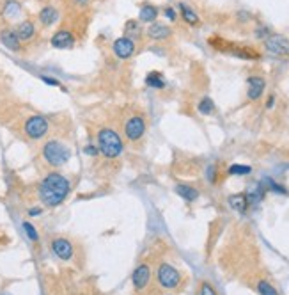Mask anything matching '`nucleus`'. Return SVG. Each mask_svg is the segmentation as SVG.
<instances>
[{
    "label": "nucleus",
    "mask_w": 289,
    "mask_h": 295,
    "mask_svg": "<svg viewBox=\"0 0 289 295\" xmlns=\"http://www.w3.org/2000/svg\"><path fill=\"white\" fill-rule=\"evenodd\" d=\"M43 158L46 164H50L52 167H60V165L68 164L71 158V150L64 144L62 141L52 139L43 146Z\"/></svg>",
    "instance_id": "7ed1b4c3"
},
{
    "label": "nucleus",
    "mask_w": 289,
    "mask_h": 295,
    "mask_svg": "<svg viewBox=\"0 0 289 295\" xmlns=\"http://www.w3.org/2000/svg\"><path fill=\"white\" fill-rule=\"evenodd\" d=\"M197 110H199V114H202V116H211V114L215 112V102H213L209 96H204V98L197 103Z\"/></svg>",
    "instance_id": "393cba45"
},
{
    "label": "nucleus",
    "mask_w": 289,
    "mask_h": 295,
    "mask_svg": "<svg viewBox=\"0 0 289 295\" xmlns=\"http://www.w3.org/2000/svg\"><path fill=\"white\" fill-rule=\"evenodd\" d=\"M21 226H23V231L27 233V237H28V239H30L32 242H38V240H39L38 229H36L34 226L30 224V222H23V224H21Z\"/></svg>",
    "instance_id": "c85d7f7f"
},
{
    "label": "nucleus",
    "mask_w": 289,
    "mask_h": 295,
    "mask_svg": "<svg viewBox=\"0 0 289 295\" xmlns=\"http://www.w3.org/2000/svg\"><path fill=\"white\" fill-rule=\"evenodd\" d=\"M275 107V95H270L266 100V109H273Z\"/></svg>",
    "instance_id": "e433bc0d"
},
{
    "label": "nucleus",
    "mask_w": 289,
    "mask_h": 295,
    "mask_svg": "<svg viewBox=\"0 0 289 295\" xmlns=\"http://www.w3.org/2000/svg\"><path fill=\"white\" fill-rule=\"evenodd\" d=\"M265 194H266V189L263 185H255L254 189H250L248 192H245L247 201H248V206H254V204L261 203V201L265 199Z\"/></svg>",
    "instance_id": "5701e85b"
},
{
    "label": "nucleus",
    "mask_w": 289,
    "mask_h": 295,
    "mask_svg": "<svg viewBox=\"0 0 289 295\" xmlns=\"http://www.w3.org/2000/svg\"><path fill=\"white\" fill-rule=\"evenodd\" d=\"M133 286L135 290H144L151 281V269L147 263H140L139 267L133 271Z\"/></svg>",
    "instance_id": "4468645a"
},
{
    "label": "nucleus",
    "mask_w": 289,
    "mask_h": 295,
    "mask_svg": "<svg viewBox=\"0 0 289 295\" xmlns=\"http://www.w3.org/2000/svg\"><path fill=\"white\" fill-rule=\"evenodd\" d=\"M20 13H21V7H20V4H18L16 0H7V2L4 4V16L9 18V20L16 18Z\"/></svg>",
    "instance_id": "a878e982"
},
{
    "label": "nucleus",
    "mask_w": 289,
    "mask_h": 295,
    "mask_svg": "<svg viewBox=\"0 0 289 295\" xmlns=\"http://www.w3.org/2000/svg\"><path fill=\"white\" fill-rule=\"evenodd\" d=\"M146 85L153 89H164L165 87V78L162 71H149L146 77Z\"/></svg>",
    "instance_id": "b1692460"
},
{
    "label": "nucleus",
    "mask_w": 289,
    "mask_h": 295,
    "mask_svg": "<svg viewBox=\"0 0 289 295\" xmlns=\"http://www.w3.org/2000/svg\"><path fill=\"white\" fill-rule=\"evenodd\" d=\"M98 148H100V153L103 155L108 160H114L119 158L124 151V142H122L121 135L110 127H103L98 130Z\"/></svg>",
    "instance_id": "f03ea898"
},
{
    "label": "nucleus",
    "mask_w": 289,
    "mask_h": 295,
    "mask_svg": "<svg viewBox=\"0 0 289 295\" xmlns=\"http://www.w3.org/2000/svg\"><path fill=\"white\" fill-rule=\"evenodd\" d=\"M38 20L43 27H52V25L59 20V11H57L53 6H45V7H41V11H39Z\"/></svg>",
    "instance_id": "f3484780"
},
{
    "label": "nucleus",
    "mask_w": 289,
    "mask_h": 295,
    "mask_svg": "<svg viewBox=\"0 0 289 295\" xmlns=\"http://www.w3.org/2000/svg\"><path fill=\"white\" fill-rule=\"evenodd\" d=\"M179 6V11H181V18L185 20V23L192 25V27H197V25H201V18H199V14L195 13L192 7L188 6V4L181 2L178 4Z\"/></svg>",
    "instance_id": "aec40b11"
},
{
    "label": "nucleus",
    "mask_w": 289,
    "mask_h": 295,
    "mask_svg": "<svg viewBox=\"0 0 289 295\" xmlns=\"http://www.w3.org/2000/svg\"><path fill=\"white\" fill-rule=\"evenodd\" d=\"M258 292L259 295H279L275 286H273L272 283L265 281V279H261V281L258 283Z\"/></svg>",
    "instance_id": "cd10ccee"
},
{
    "label": "nucleus",
    "mask_w": 289,
    "mask_h": 295,
    "mask_svg": "<svg viewBox=\"0 0 289 295\" xmlns=\"http://www.w3.org/2000/svg\"><path fill=\"white\" fill-rule=\"evenodd\" d=\"M266 91V80L261 75H250L247 78V98L258 102Z\"/></svg>",
    "instance_id": "9d476101"
},
{
    "label": "nucleus",
    "mask_w": 289,
    "mask_h": 295,
    "mask_svg": "<svg viewBox=\"0 0 289 295\" xmlns=\"http://www.w3.org/2000/svg\"><path fill=\"white\" fill-rule=\"evenodd\" d=\"M252 172V167L250 165H245V164H233L229 165L227 169V174L229 176H247Z\"/></svg>",
    "instance_id": "bb28decb"
},
{
    "label": "nucleus",
    "mask_w": 289,
    "mask_h": 295,
    "mask_svg": "<svg viewBox=\"0 0 289 295\" xmlns=\"http://www.w3.org/2000/svg\"><path fill=\"white\" fill-rule=\"evenodd\" d=\"M265 183H266V187H268L270 190H273V192H277V194H284V196H287V189H286V187L279 185V183H275V182H273V180L266 178V180H265Z\"/></svg>",
    "instance_id": "c756f323"
},
{
    "label": "nucleus",
    "mask_w": 289,
    "mask_h": 295,
    "mask_svg": "<svg viewBox=\"0 0 289 295\" xmlns=\"http://www.w3.org/2000/svg\"><path fill=\"white\" fill-rule=\"evenodd\" d=\"M50 43H52V46L57 50H71L75 46V36H73V32L68 31V28H60V31H57L55 34L52 36Z\"/></svg>",
    "instance_id": "9b49d317"
},
{
    "label": "nucleus",
    "mask_w": 289,
    "mask_h": 295,
    "mask_svg": "<svg viewBox=\"0 0 289 295\" xmlns=\"http://www.w3.org/2000/svg\"><path fill=\"white\" fill-rule=\"evenodd\" d=\"M14 31H16L20 41H30V39H34V36H36V25L32 20H23L16 25Z\"/></svg>",
    "instance_id": "a211bd4d"
},
{
    "label": "nucleus",
    "mask_w": 289,
    "mask_h": 295,
    "mask_svg": "<svg viewBox=\"0 0 289 295\" xmlns=\"http://www.w3.org/2000/svg\"><path fill=\"white\" fill-rule=\"evenodd\" d=\"M160 16V9L153 4H142L140 6V13H139V21L140 23H154Z\"/></svg>",
    "instance_id": "dca6fc26"
},
{
    "label": "nucleus",
    "mask_w": 289,
    "mask_h": 295,
    "mask_svg": "<svg viewBox=\"0 0 289 295\" xmlns=\"http://www.w3.org/2000/svg\"><path fill=\"white\" fill-rule=\"evenodd\" d=\"M39 214H41V208H30V210H28V215H30V217L39 215Z\"/></svg>",
    "instance_id": "58836bf2"
},
{
    "label": "nucleus",
    "mask_w": 289,
    "mask_h": 295,
    "mask_svg": "<svg viewBox=\"0 0 289 295\" xmlns=\"http://www.w3.org/2000/svg\"><path fill=\"white\" fill-rule=\"evenodd\" d=\"M52 251L55 253V256L60 258L62 261H68V260L73 258V244H71L68 239H62V237H59V239L53 240Z\"/></svg>",
    "instance_id": "ddd939ff"
},
{
    "label": "nucleus",
    "mask_w": 289,
    "mask_h": 295,
    "mask_svg": "<svg viewBox=\"0 0 289 295\" xmlns=\"http://www.w3.org/2000/svg\"><path fill=\"white\" fill-rule=\"evenodd\" d=\"M71 192V182L64 174L57 171H52L41 180L38 187L39 199L43 204L50 208H55L66 201V197Z\"/></svg>",
    "instance_id": "f257e3e1"
},
{
    "label": "nucleus",
    "mask_w": 289,
    "mask_h": 295,
    "mask_svg": "<svg viewBox=\"0 0 289 295\" xmlns=\"http://www.w3.org/2000/svg\"><path fill=\"white\" fill-rule=\"evenodd\" d=\"M254 36H255V38H258V39H263V41H265V39L270 36V28L266 27V25H259V27L254 31Z\"/></svg>",
    "instance_id": "7c9ffc66"
},
{
    "label": "nucleus",
    "mask_w": 289,
    "mask_h": 295,
    "mask_svg": "<svg viewBox=\"0 0 289 295\" xmlns=\"http://www.w3.org/2000/svg\"><path fill=\"white\" fill-rule=\"evenodd\" d=\"M174 190L179 197H183V199L188 201V203H194V201L199 199V190L195 189V187L188 185V183H178V185L174 187Z\"/></svg>",
    "instance_id": "6ab92c4d"
},
{
    "label": "nucleus",
    "mask_w": 289,
    "mask_h": 295,
    "mask_svg": "<svg viewBox=\"0 0 289 295\" xmlns=\"http://www.w3.org/2000/svg\"><path fill=\"white\" fill-rule=\"evenodd\" d=\"M0 295H9V293H6V292H4V293H0Z\"/></svg>",
    "instance_id": "ea45409f"
},
{
    "label": "nucleus",
    "mask_w": 289,
    "mask_h": 295,
    "mask_svg": "<svg viewBox=\"0 0 289 295\" xmlns=\"http://www.w3.org/2000/svg\"><path fill=\"white\" fill-rule=\"evenodd\" d=\"M227 203H229V206L233 208L234 212H238V214H245L248 208V201L245 194H233V196H229Z\"/></svg>",
    "instance_id": "412c9836"
},
{
    "label": "nucleus",
    "mask_w": 289,
    "mask_h": 295,
    "mask_svg": "<svg viewBox=\"0 0 289 295\" xmlns=\"http://www.w3.org/2000/svg\"><path fill=\"white\" fill-rule=\"evenodd\" d=\"M146 36L151 39V41H156V43H162V41H167V39L172 38V28L165 23H151L146 31Z\"/></svg>",
    "instance_id": "f8f14e48"
},
{
    "label": "nucleus",
    "mask_w": 289,
    "mask_h": 295,
    "mask_svg": "<svg viewBox=\"0 0 289 295\" xmlns=\"http://www.w3.org/2000/svg\"><path fill=\"white\" fill-rule=\"evenodd\" d=\"M73 4L77 7H87L91 4V0H73Z\"/></svg>",
    "instance_id": "4c0bfd02"
},
{
    "label": "nucleus",
    "mask_w": 289,
    "mask_h": 295,
    "mask_svg": "<svg viewBox=\"0 0 289 295\" xmlns=\"http://www.w3.org/2000/svg\"><path fill=\"white\" fill-rule=\"evenodd\" d=\"M265 50L272 55L287 57L289 55V39L280 34H270L265 39Z\"/></svg>",
    "instance_id": "0eeeda50"
},
{
    "label": "nucleus",
    "mask_w": 289,
    "mask_h": 295,
    "mask_svg": "<svg viewBox=\"0 0 289 295\" xmlns=\"http://www.w3.org/2000/svg\"><path fill=\"white\" fill-rule=\"evenodd\" d=\"M84 153L87 155V157H98L100 155V148H98V144H92V142H89V144H85L84 148Z\"/></svg>",
    "instance_id": "2f4dec72"
},
{
    "label": "nucleus",
    "mask_w": 289,
    "mask_h": 295,
    "mask_svg": "<svg viewBox=\"0 0 289 295\" xmlns=\"http://www.w3.org/2000/svg\"><path fill=\"white\" fill-rule=\"evenodd\" d=\"M41 80L45 82V84H48V85H53V87H59V85H60V82H59V80H55V78L46 77V75H41Z\"/></svg>",
    "instance_id": "f704fd0d"
},
{
    "label": "nucleus",
    "mask_w": 289,
    "mask_h": 295,
    "mask_svg": "<svg viewBox=\"0 0 289 295\" xmlns=\"http://www.w3.org/2000/svg\"><path fill=\"white\" fill-rule=\"evenodd\" d=\"M206 174H208V180H209V182H215V180H216V167H215V165H209V167H208V172H206Z\"/></svg>",
    "instance_id": "c9c22d12"
},
{
    "label": "nucleus",
    "mask_w": 289,
    "mask_h": 295,
    "mask_svg": "<svg viewBox=\"0 0 289 295\" xmlns=\"http://www.w3.org/2000/svg\"><path fill=\"white\" fill-rule=\"evenodd\" d=\"M124 36L133 41H139L142 38V27H140L139 20H128L124 23Z\"/></svg>",
    "instance_id": "4be33fe9"
},
{
    "label": "nucleus",
    "mask_w": 289,
    "mask_h": 295,
    "mask_svg": "<svg viewBox=\"0 0 289 295\" xmlns=\"http://www.w3.org/2000/svg\"><path fill=\"white\" fill-rule=\"evenodd\" d=\"M135 41L130 38H126V36H121V38H117L114 43H112V53H114L115 57H117L119 61H128L130 57H133V53H135Z\"/></svg>",
    "instance_id": "6e6552de"
},
{
    "label": "nucleus",
    "mask_w": 289,
    "mask_h": 295,
    "mask_svg": "<svg viewBox=\"0 0 289 295\" xmlns=\"http://www.w3.org/2000/svg\"><path fill=\"white\" fill-rule=\"evenodd\" d=\"M201 295H216V292H215V288H213L211 285H208V283H202Z\"/></svg>",
    "instance_id": "72a5a7b5"
},
{
    "label": "nucleus",
    "mask_w": 289,
    "mask_h": 295,
    "mask_svg": "<svg viewBox=\"0 0 289 295\" xmlns=\"http://www.w3.org/2000/svg\"><path fill=\"white\" fill-rule=\"evenodd\" d=\"M164 14H165V18H167L169 21H176V20H178V13H176L174 7H165Z\"/></svg>",
    "instance_id": "473e14b6"
},
{
    "label": "nucleus",
    "mask_w": 289,
    "mask_h": 295,
    "mask_svg": "<svg viewBox=\"0 0 289 295\" xmlns=\"http://www.w3.org/2000/svg\"><path fill=\"white\" fill-rule=\"evenodd\" d=\"M156 279L160 283L162 288H178L179 283H181V274L176 267H172L171 263H160L158 265V271H156Z\"/></svg>",
    "instance_id": "423d86ee"
},
{
    "label": "nucleus",
    "mask_w": 289,
    "mask_h": 295,
    "mask_svg": "<svg viewBox=\"0 0 289 295\" xmlns=\"http://www.w3.org/2000/svg\"><path fill=\"white\" fill-rule=\"evenodd\" d=\"M216 50H222V52H229L236 57H241V59H259V53L254 52L252 48L248 46H238V45H231V43H226V41H220V45H215L211 43Z\"/></svg>",
    "instance_id": "1a4fd4ad"
},
{
    "label": "nucleus",
    "mask_w": 289,
    "mask_h": 295,
    "mask_svg": "<svg viewBox=\"0 0 289 295\" xmlns=\"http://www.w3.org/2000/svg\"><path fill=\"white\" fill-rule=\"evenodd\" d=\"M23 130H25V135H27L28 139H32V141H39V139H43L46 134H48L50 123L45 116H41V114H34V116L27 117V121H25V125H23Z\"/></svg>",
    "instance_id": "39448f33"
},
{
    "label": "nucleus",
    "mask_w": 289,
    "mask_h": 295,
    "mask_svg": "<svg viewBox=\"0 0 289 295\" xmlns=\"http://www.w3.org/2000/svg\"><path fill=\"white\" fill-rule=\"evenodd\" d=\"M147 132V121L142 114H132V116L126 117L124 127H122V134L128 142H139L144 139Z\"/></svg>",
    "instance_id": "20e7f679"
},
{
    "label": "nucleus",
    "mask_w": 289,
    "mask_h": 295,
    "mask_svg": "<svg viewBox=\"0 0 289 295\" xmlns=\"http://www.w3.org/2000/svg\"><path fill=\"white\" fill-rule=\"evenodd\" d=\"M0 43L11 52H20L21 50V41L14 28H2L0 31Z\"/></svg>",
    "instance_id": "2eb2a0df"
}]
</instances>
